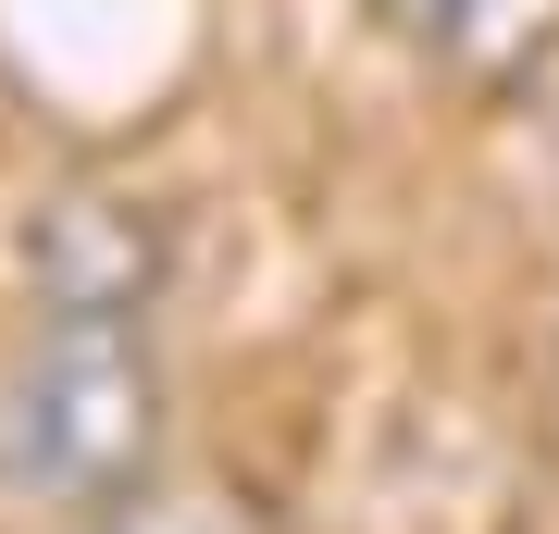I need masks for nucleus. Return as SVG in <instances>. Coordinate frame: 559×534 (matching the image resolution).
Segmentation results:
<instances>
[{"label":"nucleus","instance_id":"obj_1","mask_svg":"<svg viewBox=\"0 0 559 534\" xmlns=\"http://www.w3.org/2000/svg\"><path fill=\"white\" fill-rule=\"evenodd\" d=\"M162 473V348L150 311L38 298V323L0 360V497L13 510L100 522Z\"/></svg>","mask_w":559,"mask_h":534},{"label":"nucleus","instance_id":"obj_2","mask_svg":"<svg viewBox=\"0 0 559 534\" xmlns=\"http://www.w3.org/2000/svg\"><path fill=\"white\" fill-rule=\"evenodd\" d=\"M25 274L38 298H100V311H162V274H175V249H162V212L124 187H62L38 224H25Z\"/></svg>","mask_w":559,"mask_h":534},{"label":"nucleus","instance_id":"obj_3","mask_svg":"<svg viewBox=\"0 0 559 534\" xmlns=\"http://www.w3.org/2000/svg\"><path fill=\"white\" fill-rule=\"evenodd\" d=\"M360 13L448 87H522L559 50V0H360Z\"/></svg>","mask_w":559,"mask_h":534},{"label":"nucleus","instance_id":"obj_4","mask_svg":"<svg viewBox=\"0 0 559 534\" xmlns=\"http://www.w3.org/2000/svg\"><path fill=\"white\" fill-rule=\"evenodd\" d=\"M87 534H286V510L261 485H224V473H150L138 497H112Z\"/></svg>","mask_w":559,"mask_h":534}]
</instances>
